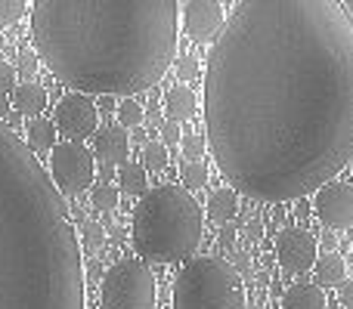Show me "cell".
I'll return each mask as SVG.
<instances>
[{
  "label": "cell",
  "mask_w": 353,
  "mask_h": 309,
  "mask_svg": "<svg viewBox=\"0 0 353 309\" xmlns=\"http://www.w3.org/2000/svg\"><path fill=\"white\" fill-rule=\"evenodd\" d=\"M220 173L257 201H292L353 161V22L335 0H239L205 72Z\"/></svg>",
  "instance_id": "cell-1"
},
{
  "label": "cell",
  "mask_w": 353,
  "mask_h": 309,
  "mask_svg": "<svg viewBox=\"0 0 353 309\" xmlns=\"http://www.w3.org/2000/svg\"><path fill=\"white\" fill-rule=\"evenodd\" d=\"M31 34L47 68L74 93L134 96L176 56V0H34Z\"/></svg>",
  "instance_id": "cell-2"
},
{
  "label": "cell",
  "mask_w": 353,
  "mask_h": 309,
  "mask_svg": "<svg viewBox=\"0 0 353 309\" xmlns=\"http://www.w3.org/2000/svg\"><path fill=\"white\" fill-rule=\"evenodd\" d=\"M0 309H84V260L62 192L0 121Z\"/></svg>",
  "instance_id": "cell-3"
},
{
  "label": "cell",
  "mask_w": 353,
  "mask_h": 309,
  "mask_svg": "<svg viewBox=\"0 0 353 309\" xmlns=\"http://www.w3.org/2000/svg\"><path fill=\"white\" fill-rule=\"evenodd\" d=\"M205 229V211L186 186L161 182L149 189L134 207L130 238L143 260L183 263L195 254Z\"/></svg>",
  "instance_id": "cell-4"
},
{
  "label": "cell",
  "mask_w": 353,
  "mask_h": 309,
  "mask_svg": "<svg viewBox=\"0 0 353 309\" xmlns=\"http://www.w3.org/2000/svg\"><path fill=\"white\" fill-rule=\"evenodd\" d=\"M174 309H245L242 279L220 257H195L174 281Z\"/></svg>",
  "instance_id": "cell-5"
},
{
  "label": "cell",
  "mask_w": 353,
  "mask_h": 309,
  "mask_svg": "<svg viewBox=\"0 0 353 309\" xmlns=\"http://www.w3.org/2000/svg\"><path fill=\"white\" fill-rule=\"evenodd\" d=\"M103 309H155V275L143 257H121L99 285Z\"/></svg>",
  "instance_id": "cell-6"
},
{
  "label": "cell",
  "mask_w": 353,
  "mask_h": 309,
  "mask_svg": "<svg viewBox=\"0 0 353 309\" xmlns=\"http://www.w3.org/2000/svg\"><path fill=\"white\" fill-rule=\"evenodd\" d=\"M97 176V158L81 142H56L50 149V180L62 195H81L93 186Z\"/></svg>",
  "instance_id": "cell-7"
},
{
  "label": "cell",
  "mask_w": 353,
  "mask_h": 309,
  "mask_svg": "<svg viewBox=\"0 0 353 309\" xmlns=\"http://www.w3.org/2000/svg\"><path fill=\"white\" fill-rule=\"evenodd\" d=\"M56 127L72 142L93 136L99 127V111L93 105V99L87 93H68L65 99H59V105H56Z\"/></svg>",
  "instance_id": "cell-8"
},
{
  "label": "cell",
  "mask_w": 353,
  "mask_h": 309,
  "mask_svg": "<svg viewBox=\"0 0 353 309\" xmlns=\"http://www.w3.org/2000/svg\"><path fill=\"white\" fill-rule=\"evenodd\" d=\"M316 211L319 223L329 229H350L353 226V186L350 182H325L316 192Z\"/></svg>",
  "instance_id": "cell-9"
},
{
  "label": "cell",
  "mask_w": 353,
  "mask_h": 309,
  "mask_svg": "<svg viewBox=\"0 0 353 309\" xmlns=\"http://www.w3.org/2000/svg\"><path fill=\"white\" fill-rule=\"evenodd\" d=\"M276 260L288 273H307L316 263V235L307 229H282L276 238Z\"/></svg>",
  "instance_id": "cell-10"
},
{
  "label": "cell",
  "mask_w": 353,
  "mask_h": 309,
  "mask_svg": "<svg viewBox=\"0 0 353 309\" xmlns=\"http://www.w3.org/2000/svg\"><path fill=\"white\" fill-rule=\"evenodd\" d=\"M183 28L195 43L217 41L223 31V6L220 0H189L183 10Z\"/></svg>",
  "instance_id": "cell-11"
},
{
  "label": "cell",
  "mask_w": 353,
  "mask_h": 309,
  "mask_svg": "<svg viewBox=\"0 0 353 309\" xmlns=\"http://www.w3.org/2000/svg\"><path fill=\"white\" fill-rule=\"evenodd\" d=\"M130 155V136L121 124L115 127H103L97 134V142H93V158L103 161L105 167H121Z\"/></svg>",
  "instance_id": "cell-12"
},
{
  "label": "cell",
  "mask_w": 353,
  "mask_h": 309,
  "mask_svg": "<svg viewBox=\"0 0 353 309\" xmlns=\"http://www.w3.org/2000/svg\"><path fill=\"white\" fill-rule=\"evenodd\" d=\"M12 109L19 115L37 118L43 109H47V90H43L37 81H25V84L12 87Z\"/></svg>",
  "instance_id": "cell-13"
},
{
  "label": "cell",
  "mask_w": 353,
  "mask_h": 309,
  "mask_svg": "<svg viewBox=\"0 0 353 309\" xmlns=\"http://www.w3.org/2000/svg\"><path fill=\"white\" fill-rule=\"evenodd\" d=\"M282 309H325V294L310 281H298L282 294Z\"/></svg>",
  "instance_id": "cell-14"
},
{
  "label": "cell",
  "mask_w": 353,
  "mask_h": 309,
  "mask_svg": "<svg viewBox=\"0 0 353 309\" xmlns=\"http://www.w3.org/2000/svg\"><path fill=\"white\" fill-rule=\"evenodd\" d=\"M195 105H199V99H195V93L189 90V87H174V90H168V99H165L168 121H176V124L192 121Z\"/></svg>",
  "instance_id": "cell-15"
},
{
  "label": "cell",
  "mask_w": 353,
  "mask_h": 309,
  "mask_svg": "<svg viewBox=\"0 0 353 309\" xmlns=\"http://www.w3.org/2000/svg\"><path fill=\"white\" fill-rule=\"evenodd\" d=\"M236 213H239V198L232 189H217V192H211V198H208V220L226 226L230 220H236Z\"/></svg>",
  "instance_id": "cell-16"
},
{
  "label": "cell",
  "mask_w": 353,
  "mask_h": 309,
  "mask_svg": "<svg viewBox=\"0 0 353 309\" xmlns=\"http://www.w3.org/2000/svg\"><path fill=\"white\" fill-rule=\"evenodd\" d=\"M149 180H146V167L137 161H124L118 167V192L124 195H146L149 192Z\"/></svg>",
  "instance_id": "cell-17"
},
{
  "label": "cell",
  "mask_w": 353,
  "mask_h": 309,
  "mask_svg": "<svg viewBox=\"0 0 353 309\" xmlns=\"http://www.w3.org/2000/svg\"><path fill=\"white\" fill-rule=\"evenodd\" d=\"M344 279V257H338L335 251H325L323 257H316V281L323 288H335Z\"/></svg>",
  "instance_id": "cell-18"
},
{
  "label": "cell",
  "mask_w": 353,
  "mask_h": 309,
  "mask_svg": "<svg viewBox=\"0 0 353 309\" xmlns=\"http://www.w3.org/2000/svg\"><path fill=\"white\" fill-rule=\"evenodd\" d=\"M28 146L31 149H53L56 146V124L43 121V118H34L28 124Z\"/></svg>",
  "instance_id": "cell-19"
},
{
  "label": "cell",
  "mask_w": 353,
  "mask_h": 309,
  "mask_svg": "<svg viewBox=\"0 0 353 309\" xmlns=\"http://www.w3.org/2000/svg\"><path fill=\"white\" fill-rule=\"evenodd\" d=\"M118 198H121V192H118V186H112V182H99V186L90 189L93 211H99V213L115 211V207H118Z\"/></svg>",
  "instance_id": "cell-20"
},
{
  "label": "cell",
  "mask_w": 353,
  "mask_h": 309,
  "mask_svg": "<svg viewBox=\"0 0 353 309\" xmlns=\"http://www.w3.org/2000/svg\"><path fill=\"white\" fill-rule=\"evenodd\" d=\"M143 121H146L143 105L137 103L134 96H124L121 105H118V124H121L124 130H130V127H143Z\"/></svg>",
  "instance_id": "cell-21"
},
{
  "label": "cell",
  "mask_w": 353,
  "mask_h": 309,
  "mask_svg": "<svg viewBox=\"0 0 353 309\" xmlns=\"http://www.w3.org/2000/svg\"><path fill=\"white\" fill-rule=\"evenodd\" d=\"M180 180H183V186L192 192V189H201V186H208V167L201 161H186L180 167Z\"/></svg>",
  "instance_id": "cell-22"
},
{
  "label": "cell",
  "mask_w": 353,
  "mask_h": 309,
  "mask_svg": "<svg viewBox=\"0 0 353 309\" xmlns=\"http://www.w3.org/2000/svg\"><path fill=\"white\" fill-rule=\"evenodd\" d=\"M143 167L146 170H165L168 167V146L165 142H146V149H143Z\"/></svg>",
  "instance_id": "cell-23"
},
{
  "label": "cell",
  "mask_w": 353,
  "mask_h": 309,
  "mask_svg": "<svg viewBox=\"0 0 353 309\" xmlns=\"http://www.w3.org/2000/svg\"><path fill=\"white\" fill-rule=\"evenodd\" d=\"M28 12V0H0V28L16 25Z\"/></svg>",
  "instance_id": "cell-24"
},
{
  "label": "cell",
  "mask_w": 353,
  "mask_h": 309,
  "mask_svg": "<svg viewBox=\"0 0 353 309\" xmlns=\"http://www.w3.org/2000/svg\"><path fill=\"white\" fill-rule=\"evenodd\" d=\"M105 242V229L99 223H84V229H81V244H84L87 251H99Z\"/></svg>",
  "instance_id": "cell-25"
},
{
  "label": "cell",
  "mask_w": 353,
  "mask_h": 309,
  "mask_svg": "<svg viewBox=\"0 0 353 309\" xmlns=\"http://www.w3.org/2000/svg\"><path fill=\"white\" fill-rule=\"evenodd\" d=\"M180 142H183V155H186L189 161H199V158L205 155V136H199V134H186Z\"/></svg>",
  "instance_id": "cell-26"
},
{
  "label": "cell",
  "mask_w": 353,
  "mask_h": 309,
  "mask_svg": "<svg viewBox=\"0 0 353 309\" xmlns=\"http://www.w3.org/2000/svg\"><path fill=\"white\" fill-rule=\"evenodd\" d=\"M176 74H180L183 81L199 78V59H192V56H183V59H176Z\"/></svg>",
  "instance_id": "cell-27"
},
{
  "label": "cell",
  "mask_w": 353,
  "mask_h": 309,
  "mask_svg": "<svg viewBox=\"0 0 353 309\" xmlns=\"http://www.w3.org/2000/svg\"><path fill=\"white\" fill-rule=\"evenodd\" d=\"M12 87H16V68L0 59V93H12Z\"/></svg>",
  "instance_id": "cell-28"
},
{
  "label": "cell",
  "mask_w": 353,
  "mask_h": 309,
  "mask_svg": "<svg viewBox=\"0 0 353 309\" xmlns=\"http://www.w3.org/2000/svg\"><path fill=\"white\" fill-rule=\"evenodd\" d=\"M180 140H183L180 124H176V121H165V124H161V142H165V146H176Z\"/></svg>",
  "instance_id": "cell-29"
},
{
  "label": "cell",
  "mask_w": 353,
  "mask_h": 309,
  "mask_svg": "<svg viewBox=\"0 0 353 309\" xmlns=\"http://www.w3.org/2000/svg\"><path fill=\"white\" fill-rule=\"evenodd\" d=\"M236 273H242V275H251V260H248V254L245 251H232V263H230Z\"/></svg>",
  "instance_id": "cell-30"
},
{
  "label": "cell",
  "mask_w": 353,
  "mask_h": 309,
  "mask_svg": "<svg viewBox=\"0 0 353 309\" xmlns=\"http://www.w3.org/2000/svg\"><path fill=\"white\" fill-rule=\"evenodd\" d=\"M19 68H22L25 74L34 72V53H31V50H22V53H19Z\"/></svg>",
  "instance_id": "cell-31"
},
{
  "label": "cell",
  "mask_w": 353,
  "mask_h": 309,
  "mask_svg": "<svg viewBox=\"0 0 353 309\" xmlns=\"http://www.w3.org/2000/svg\"><path fill=\"white\" fill-rule=\"evenodd\" d=\"M341 306L344 309H353V279L341 285Z\"/></svg>",
  "instance_id": "cell-32"
},
{
  "label": "cell",
  "mask_w": 353,
  "mask_h": 309,
  "mask_svg": "<svg viewBox=\"0 0 353 309\" xmlns=\"http://www.w3.org/2000/svg\"><path fill=\"white\" fill-rule=\"evenodd\" d=\"M236 235L239 232L232 229V226H223V229H220V244H223V248H232V244H236Z\"/></svg>",
  "instance_id": "cell-33"
},
{
  "label": "cell",
  "mask_w": 353,
  "mask_h": 309,
  "mask_svg": "<svg viewBox=\"0 0 353 309\" xmlns=\"http://www.w3.org/2000/svg\"><path fill=\"white\" fill-rule=\"evenodd\" d=\"M261 235H263V226L261 223H248V226H245V238H248V242H261Z\"/></svg>",
  "instance_id": "cell-34"
},
{
  "label": "cell",
  "mask_w": 353,
  "mask_h": 309,
  "mask_svg": "<svg viewBox=\"0 0 353 309\" xmlns=\"http://www.w3.org/2000/svg\"><path fill=\"white\" fill-rule=\"evenodd\" d=\"M146 118H149V121H161V111H159V105H152V109L146 111Z\"/></svg>",
  "instance_id": "cell-35"
},
{
  "label": "cell",
  "mask_w": 353,
  "mask_h": 309,
  "mask_svg": "<svg viewBox=\"0 0 353 309\" xmlns=\"http://www.w3.org/2000/svg\"><path fill=\"white\" fill-rule=\"evenodd\" d=\"M323 248H325V251H335V238L325 235V238H323Z\"/></svg>",
  "instance_id": "cell-36"
},
{
  "label": "cell",
  "mask_w": 353,
  "mask_h": 309,
  "mask_svg": "<svg viewBox=\"0 0 353 309\" xmlns=\"http://www.w3.org/2000/svg\"><path fill=\"white\" fill-rule=\"evenodd\" d=\"M347 3V16H350V22H353V0H344Z\"/></svg>",
  "instance_id": "cell-37"
}]
</instances>
